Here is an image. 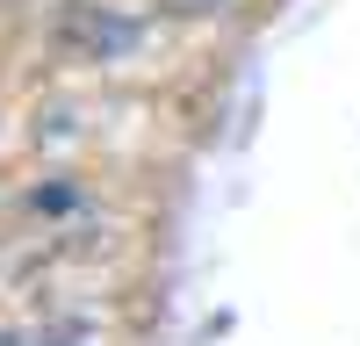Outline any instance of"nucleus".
<instances>
[{
    "label": "nucleus",
    "mask_w": 360,
    "mask_h": 346,
    "mask_svg": "<svg viewBox=\"0 0 360 346\" xmlns=\"http://www.w3.org/2000/svg\"><path fill=\"white\" fill-rule=\"evenodd\" d=\"M188 8H231V0H188Z\"/></svg>",
    "instance_id": "7ed1b4c3"
},
{
    "label": "nucleus",
    "mask_w": 360,
    "mask_h": 346,
    "mask_svg": "<svg viewBox=\"0 0 360 346\" xmlns=\"http://www.w3.org/2000/svg\"><path fill=\"white\" fill-rule=\"evenodd\" d=\"M144 37H152L144 15L115 8V0H65V8H58V44H65L79 65H123Z\"/></svg>",
    "instance_id": "f257e3e1"
},
{
    "label": "nucleus",
    "mask_w": 360,
    "mask_h": 346,
    "mask_svg": "<svg viewBox=\"0 0 360 346\" xmlns=\"http://www.w3.org/2000/svg\"><path fill=\"white\" fill-rule=\"evenodd\" d=\"M101 325L79 310H37V317H0V346H94Z\"/></svg>",
    "instance_id": "f03ea898"
}]
</instances>
